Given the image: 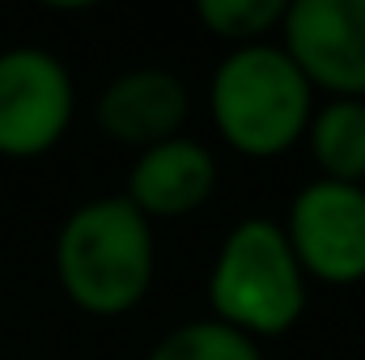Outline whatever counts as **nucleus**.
Segmentation results:
<instances>
[{"instance_id": "f257e3e1", "label": "nucleus", "mask_w": 365, "mask_h": 360, "mask_svg": "<svg viewBox=\"0 0 365 360\" xmlns=\"http://www.w3.org/2000/svg\"><path fill=\"white\" fill-rule=\"evenodd\" d=\"M158 271L153 225L123 199L98 195L68 212L56 238V275L64 297L93 318L132 314Z\"/></svg>"}, {"instance_id": "f03ea898", "label": "nucleus", "mask_w": 365, "mask_h": 360, "mask_svg": "<svg viewBox=\"0 0 365 360\" xmlns=\"http://www.w3.org/2000/svg\"><path fill=\"white\" fill-rule=\"evenodd\" d=\"M208 110L221 140L242 157H280L297 140H306L314 90L302 68L284 55V47L259 43L238 47L217 64Z\"/></svg>"}, {"instance_id": "7ed1b4c3", "label": "nucleus", "mask_w": 365, "mask_h": 360, "mask_svg": "<svg viewBox=\"0 0 365 360\" xmlns=\"http://www.w3.org/2000/svg\"><path fill=\"white\" fill-rule=\"evenodd\" d=\"M306 275L297 268L284 229L268 216L238 221L208 271L212 318L247 339L284 335L306 314Z\"/></svg>"}, {"instance_id": "20e7f679", "label": "nucleus", "mask_w": 365, "mask_h": 360, "mask_svg": "<svg viewBox=\"0 0 365 360\" xmlns=\"http://www.w3.org/2000/svg\"><path fill=\"white\" fill-rule=\"evenodd\" d=\"M77 110L68 68L43 47H13L0 55V157L30 162L51 153Z\"/></svg>"}, {"instance_id": "39448f33", "label": "nucleus", "mask_w": 365, "mask_h": 360, "mask_svg": "<svg viewBox=\"0 0 365 360\" xmlns=\"http://www.w3.org/2000/svg\"><path fill=\"white\" fill-rule=\"evenodd\" d=\"M306 280L349 288L365 280V186L314 179L280 225Z\"/></svg>"}, {"instance_id": "423d86ee", "label": "nucleus", "mask_w": 365, "mask_h": 360, "mask_svg": "<svg viewBox=\"0 0 365 360\" xmlns=\"http://www.w3.org/2000/svg\"><path fill=\"white\" fill-rule=\"evenodd\" d=\"M280 30L310 90L365 102V0H293Z\"/></svg>"}, {"instance_id": "0eeeda50", "label": "nucleus", "mask_w": 365, "mask_h": 360, "mask_svg": "<svg viewBox=\"0 0 365 360\" xmlns=\"http://www.w3.org/2000/svg\"><path fill=\"white\" fill-rule=\"evenodd\" d=\"M93 115L106 140L145 153L153 144L182 136V123L191 115V90L182 85L179 73L162 64H140V68L119 73L102 90Z\"/></svg>"}, {"instance_id": "6e6552de", "label": "nucleus", "mask_w": 365, "mask_h": 360, "mask_svg": "<svg viewBox=\"0 0 365 360\" xmlns=\"http://www.w3.org/2000/svg\"><path fill=\"white\" fill-rule=\"evenodd\" d=\"M212 191H217V157L200 140L175 136L166 144L136 153L123 199L153 225L200 212L212 199Z\"/></svg>"}, {"instance_id": "1a4fd4ad", "label": "nucleus", "mask_w": 365, "mask_h": 360, "mask_svg": "<svg viewBox=\"0 0 365 360\" xmlns=\"http://www.w3.org/2000/svg\"><path fill=\"white\" fill-rule=\"evenodd\" d=\"M306 144L319 162V179L365 186V102L331 97L327 106H314Z\"/></svg>"}, {"instance_id": "9d476101", "label": "nucleus", "mask_w": 365, "mask_h": 360, "mask_svg": "<svg viewBox=\"0 0 365 360\" xmlns=\"http://www.w3.org/2000/svg\"><path fill=\"white\" fill-rule=\"evenodd\" d=\"M284 13H289L284 0H200V9H195L200 26L212 38L230 43L234 51L268 43L272 30L284 26Z\"/></svg>"}, {"instance_id": "9b49d317", "label": "nucleus", "mask_w": 365, "mask_h": 360, "mask_svg": "<svg viewBox=\"0 0 365 360\" xmlns=\"http://www.w3.org/2000/svg\"><path fill=\"white\" fill-rule=\"evenodd\" d=\"M149 360H264V352L255 339L238 335L234 327L217 318H195V322L166 331L153 344Z\"/></svg>"}]
</instances>
